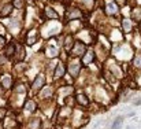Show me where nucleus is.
I'll list each match as a JSON object with an SVG mask.
<instances>
[{
  "label": "nucleus",
  "mask_w": 141,
  "mask_h": 129,
  "mask_svg": "<svg viewBox=\"0 0 141 129\" xmlns=\"http://www.w3.org/2000/svg\"><path fill=\"white\" fill-rule=\"evenodd\" d=\"M85 52V44L84 43H81V41H77L74 45H73V48H71V55H75V56H78V55H82Z\"/></svg>",
  "instance_id": "obj_1"
},
{
  "label": "nucleus",
  "mask_w": 141,
  "mask_h": 129,
  "mask_svg": "<svg viewBox=\"0 0 141 129\" xmlns=\"http://www.w3.org/2000/svg\"><path fill=\"white\" fill-rule=\"evenodd\" d=\"M116 11H118V7H116L115 3H112V2L107 3V12L108 14H115Z\"/></svg>",
  "instance_id": "obj_2"
},
{
  "label": "nucleus",
  "mask_w": 141,
  "mask_h": 129,
  "mask_svg": "<svg viewBox=\"0 0 141 129\" xmlns=\"http://www.w3.org/2000/svg\"><path fill=\"white\" fill-rule=\"evenodd\" d=\"M2 84L4 88H8L10 85H11V78H10V76H3L2 77Z\"/></svg>",
  "instance_id": "obj_3"
},
{
  "label": "nucleus",
  "mask_w": 141,
  "mask_h": 129,
  "mask_svg": "<svg viewBox=\"0 0 141 129\" xmlns=\"http://www.w3.org/2000/svg\"><path fill=\"white\" fill-rule=\"evenodd\" d=\"M122 121H123V119L121 118V117H118V118H116L115 121L112 122V126H111V129H119L121 125H122Z\"/></svg>",
  "instance_id": "obj_4"
},
{
  "label": "nucleus",
  "mask_w": 141,
  "mask_h": 129,
  "mask_svg": "<svg viewBox=\"0 0 141 129\" xmlns=\"http://www.w3.org/2000/svg\"><path fill=\"white\" fill-rule=\"evenodd\" d=\"M63 71H65V67H63V65H58V67H56V71H55V78L60 77V76L63 74Z\"/></svg>",
  "instance_id": "obj_5"
},
{
  "label": "nucleus",
  "mask_w": 141,
  "mask_h": 129,
  "mask_svg": "<svg viewBox=\"0 0 141 129\" xmlns=\"http://www.w3.org/2000/svg\"><path fill=\"white\" fill-rule=\"evenodd\" d=\"M45 12H47V15L50 17V18H52V19H55V18H58V14L53 11V8H47L45 10Z\"/></svg>",
  "instance_id": "obj_6"
},
{
  "label": "nucleus",
  "mask_w": 141,
  "mask_h": 129,
  "mask_svg": "<svg viewBox=\"0 0 141 129\" xmlns=\"http://www.w3.org/2000/svg\"><path fill=\"white\" fill-rule=\"evenodd\" d=\"M14 51H15V45H14V44H10L8 48L6 50V55H7V56H12V55H14Z\"/></svg>",
  "instance_id": "obj_7"
},
{
  "label": "nucleus",
  "mask_w": 141,
  "mask_h": 129,
  "mask_svg": "<svg viewBox=\"0 0 141 129\" xmlns=\"http://www.w3.org/2000/svg\"><path fill=\"white\" fill-rule=\"evenodd\" d=\"M47 55L51 56V58H53V56L58 55V50L53 48V47H52V48H48V50H47Z\"/></svg>",
  "instance_id": "obj_8"
},
{
  "label": "nucleus",
  "mask_w": 141,
  "mask_h": 129,
  "mask_svg": "<svg viewBox=\"0 0 141 129\" xmlns=\"http://www.w3.org/2000/svg\"><path fill=\"white\" fill-rule=\"evenodd\" d=\"M43 83H44V77H43V76H40V77H37V80L34 81V84H33V88H38V85H43Z\"/></svg>",
  "instance_id": "obj_9"
},
{
  "label": "nucleus",
  "mask_w": 141,
  "mask_h": 129,
  "mask_svg": "<svg viewBox=\"0 0 141 129\" xmlns=\"http://www.w3.org/2000/svg\"><path fill=\"white\" fill-rule=\"evenodd\" d=\"M11 10H12V6L11 4H8V6H6L3 8V11H0V15H6V14H10L11 12Z\"/></svg>",
  "instance_id": "obj_10"
},
{
  "label": "nucleus",
  "mask_w": 141,
  "mask_h": 129,
  "mask_svg": "<svg viewBox=\"0 0 141 129\" xmlns=\"http://www.w3.org/2000/svg\"><path fill=\"white\" fill-rule=\"evenodd\" d=\"M123 29H125L126 32H130V30H132V23H130L129 19H125V21H123Z\"/></svg>",
  "instance_id": "obj_11"
},
{
  "label": "nucleus",
  "mask_w": 141,
  "mask_h": 129,
  "mask_svg": "<svg viewBox=\"0 0 141 129\" xmlns=\"http://www.w3.org/2000/svg\"><path fill=\"white\" fill-rule=\"evenodd\" d=\"M78 70H80V65H77V63L71 65V67H70L71 74H77V73H78Z\"/></svg>",
  "instance_id": "obj_12"
},
{
  "label": "nucleus",
  "mask_w": 141,
  "mask_h": 129,
  "mask_svg": "<svg viewBox=\"0 0 141 129\" xmlns=\"http://www.w3.org/2000/svg\"><path fill=\"white\" fill-rule=\"evenodd\" d=\"M26 110H27V111H34V103H33L32 102V100H29V102L26 103Z\"/></svg>",
  "instance_id": "obj_13"
},
{
  "label": "nucleus",
  "mask_w": 141,
  "mask_h": 129,
  "mask_svg": "<svg viewBox=\"0 0 141 129\" xmlns=\"http://www.w3.org/2000/svg\"><path fill=\"white\" fill-rule=\"evenodd\" d=\"M78 102L81 104H88V99H86L85 95H78Z\"/></svg>",
  "instance_id": "obj_14"
},
{
  "label": "nucleus",
  "mask_w": 141,
  "mask_h": 129,
  "mask_svg": "<svg viewBox=\"0 0 141 129\" xmlns=\"http://www.w3.org/2000/svg\"><path fill=\"white\" fill-rule=\"evenodd\" d=\"M37 126H40V119H36L34 122H32L30 125H29L30 129H37Z\"/></svg>",
  "instance_id": "obj_15"
},
{
  "label": "nucleus",
  "mask_w": 141,
  "mask_h": 129,
  "mask_svg": "<svg viewBox=\"0 0 141 129\" xmlns=\"http://www.w3.org/2000/svg\"><path fill=\"white\" fill-rule=\"evenodd\" d=\"M50 93H51V87H48V88H45V89L41 92V96H43V98H45L47 95H50Z\"/></svg>",
  "instance_id": "obj_16"
},
{
  "label": "nucleus",
  "mask_w": 141,
  "mask_h": 129,
  "mask_svg": "<svg viewBox=\"0 0 141 129\" xmlns=\"http://www.w3.org/2000/svg\"><path fill=\"white\" fill-rule=\"evenodd\" d=\"M134 63H136V66H138V67H141V56H136Z\"/></svg>",
  "instance_id": "obj_17"
},
{
  "label": "nucleus",
  "mask_w": 141,
  "mask_h": 129,
  "mask_svg": "<svg viewBox=\"0 0 141 129\" xmlns=\"http://www.w3.org/2000/svg\"><path fill=\"white\" fill-rule=\"evenodd\" d=\"M90 58H92V52H88V55L84 58V63H88V62L90 60Z\"/></svg>",
  "instance_id": "obj_18"
},
{
  "label": "nucleus",
  "mask_w": 141,
  "mask_h": 129,
  "mask_svg": "<svg viewBox=\"0 0 141 129\" xmlns=\"http://www.w3.org/2000/svg\"><path fill=\"white\" fill-rule=\"evenodd\" d=\"M22 4H23L22 0H14V6L15 7H22Z\"/></svg>",
  "instance_id": "obj_19"
},
{
  "label": "nucleus",
  "mask_w": 141,
  "mask_h": 129,
  "mask_svg": "<svg viewBox=\"0 0 141 129\" xmlns=\"http://www.w3.org/2000/svg\"><path fill=\"white\" fill-rule=\"evenodd\" d=\"M80 15H81L80 11H77V10H75L74 12H71V14H70V17H71V18H77V17H80Z\"/></svg>",
  "instance_id": "obj_20"
},
{
  "label": "nucleus",
  "mask_w": 141,
  "mask_h": 129,
  "mask_svg": "<svg viewBox=\"0 0 141 129\" xmlns=\"http://www.w3.org/2000/svg\"><path fill=\"white\" fill-rule=\"evenodd\" d=\"M3 45H4V39L0 36V47H3Z\"/></svg>",
  "instance_id": "obj_21"
}]
</instances>
